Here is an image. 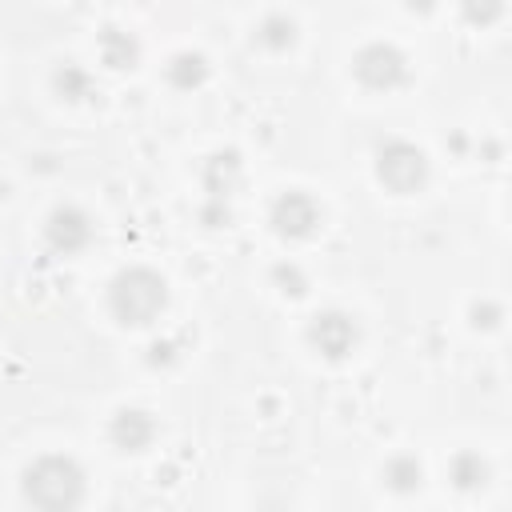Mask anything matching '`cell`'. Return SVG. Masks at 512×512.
<instances>
[{
  "label": "cell",
  "mask_w": 512,
  "mask_h": 512,
  "mask_svg": "<svg viewBox=\"0 0 512 512\" xmlns=\"http://www.w3.org/2000/svg\"><path fill=\"white\" fill-rule=\"evenodd\" d=\"M168 312V276L144 260L120 264L104 284V316L120 328H152Z\"/></svg>",
  "instance_id": "cell-1"
},
{
  "label": "cell",
  "mask_w": 512,
  "mask_h": 512,
  "mask_svg": "<svg viewBox=\"0 0 512 512\" xmlns=\"http://www.w3.org/2000/svg\"><path fill=\"white\" fill-rule=\"evenodd\" d=\"M20 500L36 508H76L88 500V472L68 452H40L20 472Z\"/></svg>",
  "instance_id": "cell-2"
},
{
  "label": "cell",
  "mask_w": 512,
  "mask_h": 512,
  "mask_svg": "<svg viewBox=\"0 0 512 512\" xmlns=\"http://www.w3.org/2000/svg\"><path fill=\"white\" fill-rule=\"evenodd\" d=\"M372 176L388 196H416L432 180V160L416 140L384 136L372 148Z\"/></svg>",
  "instance_id": "cell-3"
},
{
  "label": "cell",
  "mask_w": 512,
  "mask_h": 512,
  "mask_svg": "<svg viewBox=\"0 0 512 512\" xmlns=\"http://www.w3.org/2000/svg\"><path fill=\"white\" fill-rule=\"evenodd\" d=\"M348 76H352V84L360 92H396L412 76V56L396 40L372 36V40H364V44L352 48Z\"/></svg>",
  "instance_id": "cell-4"
},
{
  "label": "cell",
  "mask_w": 512,
  "mask_h": 512,
  "mask_svg": "<svg viewBox=\"0 0 512 512\" xmlns=\"http://www.w3.org/2000/svg\"><path fill=\"white\" fill-rule=\"evenodd\" d=\"M324 220H328L324 200H320L312 188L292 184V188L272 192V200H268V228H272L280 240H288V244H308V240H316V236L324 232Z\"/></svg>",
  "instance_id": "cell-5"
},
{
  "label": "cell",
  "mask_w": 512,
  "mask_h": 512,
  "mask_svg": "<svg viewBox=\"0 0 512 512\" xmlns=\"http://www.w3.org/2000/svg\"><path fill=\"white\" fill-rule=\"evenodd\" d=\"M360 340H364V324L344 304H324V308H316L304 320V344H308V352H316L328 364L348 360L360 348Z\"/></svg>",
  "instance_id": "cell-6"
},
{
  "label": "cell",
  "mask_w": 512,
  "mask_h": 512,
  "mask_svg": "<svg viewBox=\"0 0 512 512\" xmlns=\"http://www.w3.org/2000/svg\"><path fill=\"white\" fill-rule=\"evenodd\" d=\"M96 240V216L80 200H56L40 220V244L52 256H80Z\"/></svg>",
  "instance_id": "cell-7"
},
{
  "label": "cell",
  "mask_w": 512,
  "mask_h": 512,
  "mask_svg": "<svg viewBox=\"0 0 512 512\" xmlns=\"http://www.w3.org/2000/svg\"><path fill=\"white\" fill-rule=\"evenodd\" d=\"M156 436H160V420H156V412L144 408V404H120V408H112V416H108V424H104V440H108L120 456H140V452H148V448L156 444Z\"/></svg>",
  "instance_id": "cell-8"
},
{
  "label": "cell",
  "mask_w": 512,
  "mask_h": 512,
  "mask_svg": "<svg viewBox=\"0 0 512 512\" xmlns=\"http://www.w3.org/2000/svg\"><path fill=\"white\" fill-rule=\"evenodd\" d=\"M196 176H200V192H204V196H224V200H232L236 188L244 184V156H240L236 148L220 144V148L204 152Z\"/></svg>",
  "instance_id": "cell-9"
},
{
  "label": "cell",
  "mask_w": 512,
  "mask_h": 512,
  "mask_svg": "<svg viewBox=\"0 0 512 512\" xmlns=\"http://www.w3.org/2000/svg\"><path fill=\"white\" fill-rule=\"evenodd\" d=\"M96 60L108 72H132L144 60V40L124 24H104L96 32Z\"/></svg>",
  "instance_id": "cell-10"
},
{
  "label": "cell",
  "mask_w": 512,
  "mask_h": 512,
  "mask_svg": "<svg viewBox=\"0 0 512 512\" xmlns=\"http://www.w3.org/2000/svg\"><path fill=\"white\" fill-rule=\"evenodd\" d=\"M48 92L60 100V104H68V108H80V104H92V96H96V72L88 68V64H80V60H56L52 68H48Z\"/></svg>",
  "instance_id": "cell-11"
},
{
  "label": "cell",
  "mask_w": 512,
  "mask_h": 512,
  "mask_svg": "<svg viewBox=\"0 0 512 512\" xmlns=\"http://www.w3.org/2000/svg\"><path fill=\"white\" fill-rule=\"evenodd\" d=\"M296 40H300V20L284 8H268L252 24V48H260L264 56H284L296 48Z\"/></svg>",
  "instance_id": "cell-12"
},
{
  "label": "cell",
  "mask_w": 512,
  "mask_h": 512,
  "mask_svg": "<svg viewBox=\"0 0 512 512\" xmlns=\"http://www.w3.org/2000/svg\"><path fill=\"white\" fill-rule=\"evenodd\" d=\"M212 76V64H208V56L200 52V48H176L168 60H164V84L172 88V92H196V88H204V80Z\"/></svg>",
  "instance_id": "cell-13"
},
{
  "label": "cell",
  "mask_w": 512,
  "mask_h": 512,
  "mask_svg": "<svg viewBox=\"0 0 512 512\" xmlns=\"http://www.w3.org/2000/svg\"><path fill=\"white\" fill-rule=\"evenodd\" d=\"M448 480L460 492H476V488H484L492 480V460L484 452H476V448H460L448 460Z\"/></svg>",
  "instance_id": "cell-14"
},
{
  "label": "cell",
  "mask_w": 512,
  "mask_h": 512,
  "mask_svg": "<svg viewBox=\"0 0 512 512\" xmlns=\"http://www.w3.org/2000/svg\"><path fill=\"white\" fill-rule=\"evenodd\" d=\"M380 480H384V488H388L392 496H412V492H420V484H424V464H420L412 452H396V456L384 460Z\"/></svg>",
  "instance_id": "cell-15"
},
{
  "label": "cell",
  "mask_w": 512,
  "mask_h": 512,
  "mask_svg": "<svg viewBox=\"0 0 512 512\" xmlns=\"http://www.w3.org/2000/svg\"><path fill=\"white\" fill-rule=\"evenodd\" d=\"M268 284L280 292V296H304L312 284H308V268L300 260H276L268 268Z\"/></svg>",
  "instance_id": "cell-16"
},
{
  "label": "cell",
  "mask_w": 512,
  "mask_h": 512,
  "mask_svg": "<svg viewBox=\"0 0 512 512\" xmlns=\"http://www.w3.org/2000/svg\"><path fill=\"white\" fill-rule=\"evenodd\" d=\"M456 8H460V20H464V24H472V28H492V24L504 20L508 0H456Z\"/></svg>",
  "instance_id": "cell-17"
},
{
  "label": "cell",
  "mask_w": 512,
  "mask_h": 512,
  "mask_svg": "<svg viewBox=\"0 0 512 512\" xmlns=\"http://www.w3.org/2000/svg\"><path fill=\"white\" fill-rule=\"evenodd\" d=\"M468 324H472L476 332H496V328L504 324V300H500V296H480V300H472Z\"/></svg>",
  "instance_id": "cell-18"
},
{
  "label": "cell",
  "mask_w": 512,
  "mask_h": 512,
  "mask_svg": "<svg viewBox=\"0 0 512 512\" xmlns=\"http://www.w3.org/2000/svg\"><path fill=\"white\" fill-rule=\"evenodd\" d=\"M196 220H200V228H208V232L228 228V224H232V200H224V196H204V200L196 204Z\"/></svg>",
  "instance_id": "cell-19"
},
{
  "label": "cell",
  "mask_w": 512,
  "mask_h": 512,
  "mask_svg": "<svg viewBox=\"0 0 512 512\" xmlns=\"http://www.w3.org/2000/svg\"><path fill=\"white\" fill-rule=\"evenodd\" d=\"M184 360V344L180 336H156L148 348H144V364L148 368H172Z\"/></svg>",
  "instance_id": "cell-20"
},
{
  "label": "cell",
  "mask_w": 512,
  "mask_h": 512,
  "mask_svg": "<svg viewBox=\"0 0 512 512\" xmlns=\"http://www.w3.org/2000/svg\"><path fill=\"white\" fill-rule=\"evenodd\" d=\"M400 8L412 12V16H432L440 8V0H400Z\"/></svg>",
  "instance_id": "cell-21"
},
{
  "label": "cell",
  "mask_w": 512,
  "mask_h": 512,
  "mask_svg": "<svg viewBox=\"0 0 512 512\" xmlns=\"http://www.w3.org/2000/svg\"><path fill=\"white\" fill-rule=\"evenodd\" d=\"M4 200H8V180L0 176V204H4Z\"/></svg>",
  "instance_id": "cell-22"
}]
</instances>
